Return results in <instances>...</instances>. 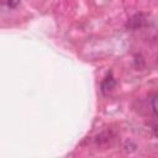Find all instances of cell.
<instances>
[{
	"instance_id": "2",
	"label": "cell",
	"mask_w": 158,
	"mask_h": 158,
	"mask_svg": "<svg viewBox=\"0 0 158 158\" xmlns=\"http://www.w3.org/2000/svg\"><path fill=\"white\" fill-rule=\"evenodd\" d=\"M143 21H144V19H143V15H142V14L135 15L133 17H131V19L128 20L127 26H128L130 28H138V27H141V26L143 25Z\"/></svg>"
},
{
	"instance_id": "1",
	"label": "cell",
	"mask_w": 158,
	"mask_h": 158,
	"mask_svg": "<svg viewBox=\"0 0 158 158\" xmlns=\"http://www.w3.org/2000/svg\"><path fill=\"white\" fill-rule=\"evenodd\" d=\"M115 85H116L115 79H114L111 75H109V77H106V78L104 79V81L101 83V90H102L104 94H106V93L111 91V90L115 88Z\"/></svg>"
},
{
	"instance_id": "4",
	"label": "cell",
	"mask_w": 158,
	"mask_h": 158,
	"mask_svg": "<svg viewBox=\"0 0 158 158\" xmlns=\"http://www.w3.org/2000/svg\"><path fill=\"white\" fill-rule=\"evenodd\" d=\"M156 98H157V96L154 95V96H153V98L151 99V102H152V111H153V114H154V115L157 114V106H156Z\"/></svg>"
},
{
	"instance_id": "3",
	"label": "cell",
	"mask_w": 158,
	"mask_h": 158,
	"mask_svg": "<svg viewBox=\"0 0 158 158\" xmlns=\"http://www.w3.org/2000/svg\"><path fill=\"white\" fill-rule=\"evenodd\" d=\"M1 2L4 5H6L7 7H16L20 2V0H1Z\"/></svg>"
}]
</instances>
